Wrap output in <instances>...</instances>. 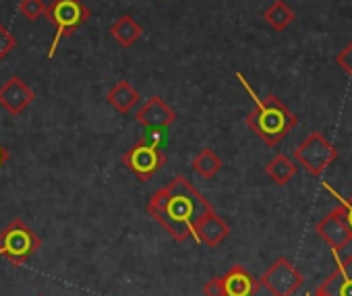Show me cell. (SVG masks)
Instances as JSON below:
<instances>
[{
	"mask_svg": "<svg viewBox=\"0 0 352 296\" xmlns=\"http://www.w3.org/2000/svg\"><path fill=\"white\" fill-rule=\"evenodd\" d=\"M145 209L176 242H185L195 236V226L214 207L189 179L174 177L149 197Z\"/></svg>",
	"mask_w": 352,
	"mask_h": 296,
	"instance_id": "cell-1",
	"label": "cell"
},
{
	"mask_svg": "<svg viewBox=\"0 0 352 296\" xmlns=\"http://www.w3.org/2000/svg\"><path fill=\"white\" fill-rule=\"evenodd\" d=\"M236 79L241 81V85L245 87V91L253 98L255 108L247 114V126L270 147L278 145L296 124H298V116L288 110V106L274 93H270L267 98L259 100L257 93L251 89L249 81L243 77V73H236Z\"/></svg>",
	"mask_w": 352,
	"mask_h": 296,
	"instance_id": "cell-2",
	"label": "cell"
},
{
	"mask_svg": "<svg viewBox=\"0 0 352 296\" xmlns=\"http://www.w3.org/2000/svg\"><path fill=\"white\" fill-rule=\"evenodd\" d=\"M42 247V238L28 226L25 220H11L0 232V257L11 265H25Z\"/></svg>",
	"mask_w": 352,
	"mask_h": 296,
	"instance_id": "cell-3",
	"label": "cell"
},
{
	"mask_svg": "<svg viewBox=\"0 0 352 296\" xmlns=\"http://www.w3.org/2000/svg\"><path fill=\"white\" fill-rule=\"evenodd\" d=\"M44 17L56 27V36L48 50V58H52L60 42L67 36H73L81 25H85V21L89 19V9L81 0H52V5H48Z\"/></svg>",
	"mask_w": 352,
	"mask_h": 296,
	"instance_id": "cell-4",
	"label": "cell"
},
{
	"mask_svg": "<svg viewBox=\"0 0 352 296\" xmlns=\"http://www.w3.org/2000/svg\"><path fill=\"white\" fill-rule=\"evenodd\" d=\"M338 158V150L319 130L305 137L294 150V162L311 177H321Z\"/></svg>",
	"mask_w": 352,
	"mask_h": 296,
	"instance_id": "cell-5",
	"label": "cell"
},
{
	"mask_svg": "<svg viewBox=\"0 0 352 296\" xmlns=\"http://www.w3.org/2000/svg\"><path fill=\"white\" fill-rule=\"evenodd\" d=\"M166 160L168 158L160 143L149 141L145 137H141L133 147H129L122 156V164L126 166V170L135 174L141 183L151 181L166 166Z\"/></svg>",
	"mask_w": 352,
	"mask_h": 296,
	"instance_id": "cell-6",
	"label": "cell"
},
{
	"mask_svg": "<svg viewBox=\"0 0 352 296\" xmlns=\"http://www.w3.org/2000/svg\"><path fill=\"white\" fill-rule=\"evenodd\" d=\"M302 282V273L286 257H278L259 277V286H263L272 296H292L300 290Z\"/></svg>",
	"mask_w": 352,
	"mask_h": 296,
	"instance_id": "cell-7",
	"label": "cell"
},
{
	"mask_svg": "<svg viewBox=\"0 0 352 296\" xmlns=\"http://www.w3.org/2000/svg\"><path fill=\"white\" fill-rule=\"evenodd\" d=\"M135 120L141 126H145V130H164L179 120V114H176L174 108H170L160 95H151L135 112Z\"/></svg>",
	"mask_w": 352,
	"mask_h": 296,
	"instance_id": "cell-8",
	"label": "cell"
},
{
	"mask_svg": "<svg viewBox=\"0 0 352 296\" xmlns=\"http://www.w3.org/2000/svg\"><path fill=\"white\" fill-rule=\"evenodd\" d=\"M34 100H36L34 89L17 75L9 77L3 85H0V106L13 116L23 114Z\"/></svg>",
	"mask_w": 352,
	"mask_h": 296,
	"instance_id": "cell-9",
	"label": "cell"
},
{
	"mask_svg": "<svg viewBox=\"0 0 352 296\" xmlns=\"http://www.w3.org/2000/svg\"><path fill=\"white\" fill-rule=\"evenodd\" d=\"M315 232L319 234L321 240H325L333 253L342 251L348 242H350V234H348V226H346V220H344V214H342V207L338 205L336 209H331L329 214H325L317 226H315Z\"/></svg>",
	"mask_w": 352,
	"mask_h": 296,
	"instance_id": "cell-10",
	"label": "cell"
},
{
	"mask_svg": "<svg viewBox=\"0 0 352 296\" xmlns=\"http://www.w3.org/2000/svg\"><path fill=\"white\" fill-rule=\"evenodd\" d=\"M321 296H352V255L338 261L336 269L317 286Z\"/></svg>",
	"mask_w": 352,
	"mask_h": 296,
	"instance_id": "cell-11",
	"label": "cell"
},
{
	"mask_svg": "<svg viewBox=\"0 0 352 296\" xmlns=\"http://www.w3.org/2000/svg\"><path fill=\"white\" fill-rule=\"evenodd\" d=\"M224 296H255L259 292V280L243 265H232L224 275Z\"/></svg>",
	"mask_w": 352,
	"mask_h": 296,
	"instance_id": "cell-12",
	"label": "cell"
},
{
	"mask_svg": "<svg viewBox=\"0 0 352 296\" xmlns=\"http://www.w3.org/2000/svg\"><path fill=\"white\" fill-rule=\"evenodd\" d=\"M230 234V226L212 209L210 214H206L201 218V222L195 226V240L204 242L210 249H216L218 244H222L226 240V236Z\"/></svg>",
	"mask_w": 352,
	"mask_h": 296,
	"instance_id": "cell-13",
	"label": "cell"
},
{
	"mask_svg": "<svg viewBox=\"0 0 352 296\" xmlns=\"http://www.w3.org/2000/svg\"><path fill=\"white\" fill-rule=\"evenodd\" d=\"M139 100H141L139 91L126 79H120L118 83H114L112 89L106 93V102L120 114H129L137 106Z\"/></svg>",
	"mask_w": 352,
	"mask_h": 296,
	"instance_id": "cell-14",
	"label": "cell"
},
{
	"mask_svg": "<svg viewBox=\"0 0 352 296\" xmlns=\"http://www.w3.org/2000/svg\"><path fill=\"white\" fill-rule=\"evenodd\" d=\"M110 34L114 38V42H118L122 48H131L141 36H143V27L131 17V15H122L112 27Z\"/></svg>",
	"mask_w": 352,
	"mask_h": 296,
	"instance_id": "cell-15",
	"label": "cell"
},
{
	"mask_svg": "<svg viewBox=\"0 0 352 296\" xmlns=\"http://www.w3.org/2000/svg\"><path fill=\"white\" fill-rule=\"evenodd\" d=\"M296 162L292 158H288L286 154H278L274 160L267 162L265 166V174L280 187L288 185L294 177H296Z\"/></svg>",
	"mask_w": 352,
	"mask_h": 296,
	"instance_id": "cell-16",
	"label": "cell"
},
{
	"mask_svg": "<svg viewBox=\"0 0 352 296\" xmlns=\"http://www.w3.org/2000/svg\"><path fill=\"white\" fill-rule=\"evenodd\" d=\"M294 17H296V13L284 3V0H274V3L263 11L265 23L276 32H284L294 21Z\"/></svg>",
	"mask_w": 352,
	"mask_h": 296,
	"instance_id": "cell-17",
	"label": "cell"
},
{
	"mask_svg": "<svg viewBox=\"0 0 352 296\" xmlns=\"http://www.w3.org/2000/svg\"><path fill=\"white\" fill-rule=\"evenodd\" d=\"M191 168L195 170L197 177L210 181V179H214V177L222 170V160L218 158V154H216L214 150L206 147V150H201V152L193 158Z\"/></svg>",
	"mask_w": 352,
	"mask_h": 296,
	"instance_id": "cell-18",
	"label": "cell"
},
{
	"mask_svg": "<svg viewBox=\"0 0 352 296\" xmlns=\"http://www.w3.org/2000/svg\"><path fill=\"white\" fill-rule=\"evenodd\" d=\"M46 9L48 5L44 0H21V5H19V11L28 21H38L40 17L46 15Z\"/></svg>",
	"mask_w": 352,
	"mask_h": 296,
	"instance_id": "cell-19",
	"label": "cell"
},
{
	"mask_svg": "<svg viewBox=\"0 0 352 296\" xmlns=\"http://www.w3.org/2000/svg\"><path fill=\"white\" fill-rule=\"evenodd\" d=\"M323 187L340 201V207H342V214H344V220H346V226H348V234H350V242H352V195L348 197V199H342L340 195H338V191L336 189H331L329 185H325L323 183Z\"/></svg>",
	"mask_w": 352,
	"mask_h": 296,
	"instance_id": "cell-20",
	"label": "cell"
},
{
	"mask_svg": "<svg viewBox=\"0 0 352 296\" xmlns=\"http://www.w3.org/2000/svg\"><path fill=\"white\" fill-rule=\"evenodd\" d=\"M15 46H17L15 36L9 32V27H5L3 23H0V60L7 58L15 50Z\"/></svg>",
	"mask_w": 352,
	"mask_h": 296,
	"instance_id": "cell-21",
	"label": "cell"
},
{
	"mask_svg": "<svg viewBox=\"0 0 352 296\" xmlns=\"http://www.w3.org/2000/svg\"><path fill=\"white\" fill-rule=\"evenodd\" d=\"M336 62H338V67H340L342 71H346V73L352 77V42H350L342 52L336 54Z\"/></svg>",
	"mask_w": 352,
	"mask_h": 296,
	"instance_id": "cell-22",
	"label": "cell"
},
{
	"mask_svg": "<svg viewBox=\"0 0 352 296\" xmlns=\"http://www.w3.org/2000/svg\"><path fill=\"white\" fill-rule=\"evenodd\" d=\"M204 294H206V296H224L222 275H216V277L208 280V282H206V286H204Z\"/></svg>",
	"mask_w": 352,
	"mask_h": 296,
	"instance_id": "cell-23",
	"label": "cell"
},
{
	"mask_svg": "<svg viewBox=\"0 0 352 296\" xmlns=\"http://www.w3.org/2000/svg\"><path fill=\"white\" fill-rule=\"evenodd\" d=\"M7 162H9V150H7L3 143H0V168H3Z\"/></svg>",
	"mask_w": 352,
	"mask_h": 296,
	"instance_id": "cell-24",
	"label": "cell"
},
{
	"mask_svg": "<svg viewBox=\"0 0 352 296\" xmlns=\"http://www.w3.org/2000/svg\"><path fill=\"white\" fill-rule=\"evenodd\" d=\"M36 296H44V294H36Z\"/></svg>",
	"mask_w": 352,
	"mask_h": 296,
	"instance_id": "cell-25",
	"label": "cell"
}]
</instances>
